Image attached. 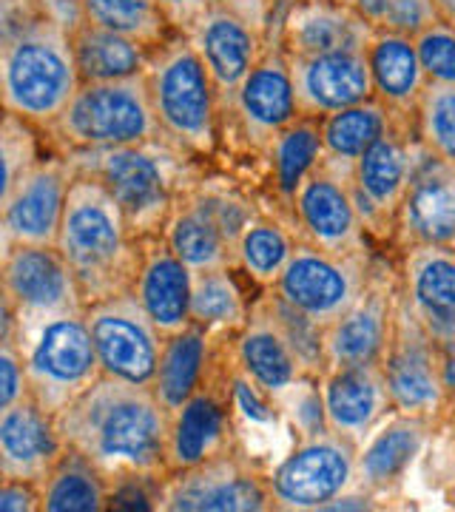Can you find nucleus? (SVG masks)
<instances>
[{
	"instance_id": "f257e3e1",
	"label": "nucleus",
	"mask_w": 455,
	"mask_h": 512,
	"mask_svg": "<svg viewBox=\"0 0 455 512\" xmlns=\"http://www.w3.org/2000/svg\"><path fill=\"white\" fill-rule=\"evenodd\" d=\"M63 441L97 464L109 487L126 481H165L171 413L154 387L100 376L57 413Z\"/></svg>"
},
{
	"instance_id": "f03ea898",
	"label": "nucleus",
	"mask_w": 455,
	"mask_h": 512,
	"mask_svg": "<svg viewBox=\"0 0 455 512\" xmlns=\"http://www.w3.org/2000/svg\"><path fill=\"white\" fill-rule=\"evenodd\" d=\"M80 89L72 32L40 0H0L3 111L49 131Z\"/></svg>"
},
{
	"instance_id": "7ed1b4c3",
	"label": "nucleus",
	"mask_w": 455,
	"mask_h": 512,
	"mask_svg": "<svg viewBox=\"0 0 455 512\" xmlns=\"http://www.w3.org/2000/svg\"><path fill=\"white\" fill-rule=\"evenodd\" d=\"M57 248L77 279L83 308L131 291L143 262V242L131 237L109 188L80 168L66 200Z\"/></svg>"
},
{
	"instance_id": "20e7f679",
	"label": "nucleus",
	"mask_w": 455,
	"mask_h": 512,
	"mask_svg": "<svg viewBox=\"0 0 455 512\" xmlns=\"http://www.w3.org/2000/svg\"><path fill=\"white\" fill-rule=\"evenodd\" d=\"M182 148L168 140L134 143V146L91 148L72 151L69 157L86 174H94L109 188L128 222L131 237L146 239L163 237L165 222L180 191H174L180 171Z\"/></svg>"
},
{
	"instance_id": "39448f33",
	"label": "nucleus",
	"mask_w": 455,
	"mask_h": 512,
	"mask_svg": "<svg viewBox=\"0 0 455 512\" xmlns=\"http://www.w3.org/2000/svg\"><path fill=\"white\" fill-rule=\"evenodd\" d=\"M143 77L165 140L188 154H211L217 146L219 92L191 37L174 32L151 49Z\"/></svg>"
},
{
	"instance_id": "423d86ee",
	"label": "nucleus",
	"mask_w": 455,
	"mask_h": 512,
	"mask_svg": "<svg viewBox=\"0 0 455 512\" xmlns=\"http://www.w3.org/2000/svg\"><path fill=\"white\" fill-rule=\"evenodd\" d=\"M3 339L23 353L29 393L52 416L80 399L103 376L86 313H60L29 325L3 322Z\"/></svg>"
},
{
	"instance_id": "0eeeda50",
	"label": "nucleus",
	"mask_w": 455,
	"mask_h": 512,
	"mask_svg": "<svg viewBox=\"0 0 455 512\" xmlns=\"http://www.w3.org/2000/svg\"><path fill=\"white\" fill-rule=\"evenodd\" d=\"M46 134L66 148V154L165 140L143 74L109 83H80L69 109Z\"/></svg>"
},
{
	"instance_id": "6e6552de",
	"label": "nucleus",
	"mask_w": 455,
	"mask_h": 512,
	"mask_svg": "<svg viewBox=\"0 0 455 512\" xmlns=\"http://www.w3.org/2000/svg\"><path fill=\"white\" fill-rule=\"evenodd\" d=\"M254 211L228 191H180L163 237L182 262L200 274L217 268H237L239 239Z\"/></svg>"
},
{
	"instance_id": "1a4fd4ad",
	"label": "nucleus",
	"mask_w": 455,
	"mask_h": 512,
	"mask_svg": "<svg viewBox=\"0 0 455 512\" xmlns=\"http://www.w3.org/2000/svg\"><path fill=\"white\" fill-rule=\"evenodd\" d=\"M376 256L370 251H328L310 242H296L288 268L273 291L296 311L328 328L362 296L373 276Z\"/></svg>"
},
{
	"instance_id": "9d476101",
	"label": "nucleus",
	"mask_w": 455,
	"mask_h": 512,
	"mask_svg": "<svg viewBox=\"0 0 455 512\" xmlns=\"http://www.w3.org/2000/svg\"><path fill=\"white\" fill-rule=\"evenodd\" d=\"M268 481L276 510H328L359 481V444L333 430L302 436Z\"/></svg>"
},
{
	"instance_id": "9b49d317",
	"label": "nucleus",
	"mask_w": 455,
	"mask_h": 512,
	"mask_svg": "<svg viewBox=\"0 0 455 512\" xmlns=\"http://www.w3.org/2000/svg\"><path fill=\"white\" fill-rule=\"evenodd\" d=\"M3 322L29 325L86 311L66 256L57 245H6L0 254Z\"/></svg>"
},
{
	"instance_id": "f8f14e48",
	"label": "nucleus",
	"mask_w": 455,
	"mask_h": 512,
	"mask_svg": "<svg viewBox=\"0 0 455 512\" xmlns=\"http://www.w3.org/2000/svg\"><path fill=\"white\" fill-rule=\"evenodd\" d=\"M382 370L393 410L404 416L430 419L433 424L444 413V373H441V345L421 325V319L401 296L396 302L390 342L384 348Z\"/></svg>"
},
{
	"instance_id": "ddd939ff",
	"label": "nucleus",
	"mask_w": 455,
	"mask_h": 512,
	"mask_svg": "<svg viewBox=\"0 0 455 512\" xmlns=\"http://www.w3.org/2000/svg\"><path fill=\"white\" fill-rule=\"evenodd\" d=\"M421 148L424 146L416 134V117H413V120H401L393 131H387L353 165L350 188L370 237H396L401 202L407 197Z\"/></svg>"
},
{
	"instance_id": "4468645a",
	"label": "nucleus",
	"mask_w": 455,
	"mask_h": 512,
	"mask_svg": "<svg viewBox=\"0 0 455 512\" xmlns=\"http://www.w3.org/2000/svg\"><path fill=\"white\" fill-rule=\"evenodd\" d=\"M160 510L168 512H268L276 510L271 481L248 458L222 450L197 467L168 473Z\"/></svg>"
},
{
	"instance_id": "2eb2a0df",
	"label": "nucleus",
	"mask_w": 455,
	"mask_h": 512,
	"mask_svg": "<svg viewBox=\"0 0 455 512\" xmlns=\"http://www.w3.org/2000/svg\"><path fill=\"white\" fill-rule=\"evenodd\" d=\"M103 376L131 384H154L163 356V333L151 322L137 293L126 291L86 308Z\"/></svg>"
},
{
	"instance_id": "dca6fc26",
	"label": "nucleus",
	"mask_w": 455,
	"mask_h": 512,
	"mask_svg": "<svg viewBox=\"0 0 455 512\" xmlns=\"http://www.w3.org/2000/svg\"><path fill=\"white\" fill-rule=\"evenodd\" d=\"M353 165L322 160L293 194L299 242L328 251H370L367 228L353 200Z\"/></svg>"
},
{
	"instance_id": "f3484780",
	"label": "nucleus",
	"mask_w": 455,
	"mask_h": 512,
	"mask_svg": "<svg viewBox=\"0 0 455 512\" xmlns=\"http://www.w3.org/2000/svg\"><path fill=\"white\" fill-rule=\"evenodd\" d=\"M77 165L69 154L43 157L0 194V237L6 245H57Z\"/></svg>"
},
{
	"instance_id": "a211bd4d",
	"label": "nucleus",
	"mask_w": 455,
	"mask_h": 512,
	"mask_svg": "<svg viewBox=\"0 0 455 512\" xmlns=\"http://www.w3.org/2000/svg\"><path fill=\"white\" fill-rule=\"evenodd\" d=\"M399 291V274L390 265H384L382 259H376L373 276L362 296L325 328L328 370L345 365H382Z\"/></svg>"
},
{
	"instance_id": "6ab92c4d",
	"label": "nucleus",
	"mask_w": 455,
	"mask_h": 512,
	"mask_svg": "<svg viewBox=\"0 0 455 512\" xmlns=\"http://www.w3.org/2000/svg\"><path fill=\"white\" fill-rule=\"evenodd\" d=\"M373 32L345 0H285L282 12L271 9L268 20V40H276L288 57L364 52Z\"/></svg>"
},
{
	"instance_id": "aec40b11",
	"label": "nucleus",
	"mask_w": 455,
	"mask_h": 512,
	"mask_svg": "<svg viewBox=\"0 0 455 512\" xmlns=\"http://www.w3.org/2000/svg\"><path fill=\"white\" fill-rule=\"evenodd\" d=\"M228 106L237 114L251 146L265 151L282 128H288L302 117L296 86H293L291 57L276 40L265 43V52L256 60L248 77L239 83Z\"/></svg>"
},
{
	"instance_id": "412c9836",
	"label": "nucleus",
	"mask_w": 455,
	"mask_h": 512,
	"mask_svg": "<svg viewBox=\"0 0 455 512\" xmlns=\"http://www.w3.org/2000/svg\"><path fill=\"white\" fill-rule=\"evenodd\" d=\"M424 146V143H421ZM396 245H450L455 248V163L421 148L419 163L401 202Z\"/></svg>"
},
{
	"instance_id": "4be33fe9",
	"label": "nucleus",
	"mask_w": 455,
	"mask_h": 512,
	"mask_svg": "<svg viewBox=\"0 0 455 512\" xmlns=\"http://www.w3.org/2000/svg\"><path fill=\"white\" fill-rule=\"evenodd\" d=\"M188 37L217 83L219 103H228L234 97L268 43L251 20L219 0H214L208 12L191 26Z\"/></svg>"
},
{
	"instance_id": "5701e85b",
	"label": "nucleus",
	"mask_w": 455,
	"mask_h": 512,
	"mask_svg": "<svg viewBox=\"0 0 455 512\" xmlns=\"http://www.w3.org/2000/svg\"><path fill=\"white\" fill-rule=\"evenodd\" d=\"M66 447L57 416L40 407L35 396L0 407V478L43 484Z\"/></svg>"
},
{
	"instance_id": "b1692460",
	"label": "nucleus",
	"mask_w": 455,
	"mask_h": 512,
	"mask_svg": "<svg viewBox=\"0 0 455 512\" xmlns=\"http://www.w3.org/2000/svg\"><path fill=\"white\" fill-rule=\"evenodd\" d=\"M231 393H234V379L217 384V379L208 373L200 390L171 416L168 473L197 467L231 447V433H234Z\"/></svg>"
},
{
	"instance_id": "393cba45",
	"label": "nucleus",
	"mask_w": 455,
	"mask_h": 512,
	"mask_svg": "<svg viewBox=\"0 0 455 512\" xmlns=\"http://www.w3.org/2000/svg\"><path fill=\"white\" fill-rule=\"evenodd\" d=\"M401 251V296L438 345H450L455 342V248L410 245Z\"/></svg>"
},
{
	"instance_id": "a878e982",
	"label": "nucleus",
	"mask_w": 455,
	"mask_h": 512,
	"mask_svg": "<svg viewBox=\"0 0 455 512\" xmlns=\"http://www.w3.org/2000/svg\"><path fill=\"white\" fill-rule=\"evenodd\" d=\"M319 390L330 430L356 444L396 413L382 365L330 367L319 379Z\"/></svg>"
},
{
	"instance_id": "bb28decb",
	"label": "nucleus",
	"mask_w": 455,
	"mask_h": 512,
	"mask_svg": "<svg viewBox=\"0 0 455 512\" xmlns=\"http://www.w3.org/2000/svg\"><path fill=\"white\" fill-rule=\"evenodd\" d=\"M293 86L302 117H328L376 97L364 52L291 57Z\"/></svg>"
},
{
	"instance_id": "cd10ccee",
	"label": "nucleus",
	"mask_w": 455,
	"mask_h": 512,
	"mask_svg": "<svg viewBox=\"0 0 455 512\" xmlns=\"http://www.w3.org/2000/svg\"><path fill=\"white\" fill-rule=\"evenodd\" d=\"M231 353L239 370L271 399L288 393L293 384L308 379L285 330L276 322L265 293L251 305V316L234 336Z\"/></svg>"
},
{
	"instance_id": "c85d7f7f",
	"label": "nucleus",
	"mask_w": 455,
	"mask_h": 512,
	"mask_svg": "<svg viewBox=\"0 0 455 512\" xmlns=\"http://www.w3.org/2000/svg\"><path fill=\"white\" fill-rule=\"evenodd\" d=\"M131 291L137 293L140 305L163 333V339L194 325L191 319L194 271L174 254L165 237L143 242V262Z\"/></svg>"
},
{
	"instance_id": "c756f323",
	"label": "nucleus",
	"mask_w": 455,
	"mask_h": 512,
	"mask_svg": "<svg viewBox=\"0 0 455 512\" xmlns=\"http://www.w3.org/2000/svg\"><path fill=\"white\" fill-rule=\"evenodd\" d=\"M430 430H433V421L419 419V416L393 413L390 419H384L359 444L356 487H362L367 493H382V490L396 487L421 453Z\"/></svg>"
},
{
	"instance_id": "7c9ffc66",
	"label": "nucleus",
	"mask_w": 455,
	"mask_h": 512,
	"mask_svg": "<svg viewBox=\"0 0 455 512\" xmlns=\"http://www.w3.org/2000/svg\"><path fill=\"white\" fill-rule=\"evenodd\" d=\"M364 57L370 66L373 94L399 117H416L421 92L430 83L421 69L416 37L376 29L364 49Z\"/></svg>"
},
{
	"instance_id": "2f4dec72",
	"label": "nucleus",
	"mask_w": 455,
	"mask_h": 512,
	"mask_svg": "<svg viewBox=\"0 0 455 512\" xmlns=\"http://www.w3.org/2000/svg\"><path fill=\"white\" fill-rule=\"evenodd\" d=\"M211 336L214 333L197 325V322L191 328L174 333V336H165L157 379L151 387L171 416L208 379V373H211Z\"/></svg>"
},
{
	"instance_id": "473e14b6",
	"label": "nucleus",
	"mask_w": 455,
	"mask_h": 512,
	"mask_svg": "<svg viewBox=\"0 0 455 512\" xmlns=\"http://www.w3.org/2000/svg\"><path fill=\"white\" fill-rule=\"evenodd\" d=\"M72 49L80 83H109V80L140 77L151 57V49L140 40L103 29L89 20H83L72 32Z\"/></svg>"
},
{
	"instance_id": "72a5a7b5",
	"label": "nucleus",
	"mask_w": 455,
	"mask_h": 512,
	"mask_svg": "<svg viewBox=\"0 0 455 512\" xmlns=\"http://www.w3.org/2000/svg\"><path fill=\"white\" fill-rule=\"evenodd\" d=\"M401 120L413 117H399L390 111L379 97H370L359 106L336 111L322 117V140H325V157L333 163L356 165L373 143H379L387 131L399 126Z\"/></svg>"
},
{
	"instance_id": "f704fd0d",
	"label": "nucleus",
	"mask_w": 455,
	"mask_h": 512,
	"mask_svg": "<svg viewBox=\"0 0 455 512\" xmlns=\"http://www.w3.org/2000/svg\"><path fill=\"white\" fill-rule=\"evenodd\" d=\"M46 512H100L109 507V481L80 450L66 447L55 470L40 484Z\"/></svg>"
},
{
	"instance_id": "c9c22d12",
	"label": "nucleus",
	"mask_w": 455,
	"mask_h": 512,
	"mask_svg": "<svg viewBox=\"0 0 455 512\" xmlns=\"http://www.w3.org/2000/svg\"><path fill=\"white\" fill-rule=\"evenodd\" d=\"M273 165V183L279 194L291 202L296 188L316 165L325 160V140H322V120L299 117L296 123L282 128L268 146Z\"/></svg>"
},
{
	"instance_id": "e433bc0d",
	"label": "nucleus",
	"mask_w": 455,
	"mask_h": 512,
	"mask_svg": "<svg viewBox=\"0 0 455 512\" xmlns=\"http://www.w3.org/2000/svg\"><path fill=\"white\" fill-rule=\"evenodd\" d=\"M251 316V305L239 291L234 268H217V271H200L194 274V296H191V319L208 328L211 333L217 330H231L239 333L242 325Z\"/></svg>"
},
{
	"instance_id": "4c0bfd02",
	"label": "nucleus",
	"mask_w": 455,
	"mask_h": 512,
	"mask_svg": "<svg viewBox=\"0 0 455 512\" xmlns=\"http://www.w3.org/2000/svg\"><path fill=\"white\" fill-rule=\"evenodd\" d=\"M296 242L279 222L268 217H254L248 222L245 234L239 239L237 268L254 279L262 288H273L279 282L282 271L288 268Z\"/></svg>"
},
{
	"instance_id": "58836bf2",
	"label": "nucleus",
	"mask_w": 455,
	"mask_h": 512,
	"mask_svg": "<svg viewBox=\"0 0 455 512\" xmlns=\"http://www.w3.org/2000/svg\"><path fill=\"white\" fill-rule=\"evenodd\" d=\"M89 23L140 40L148 49L163 46L174 35L157 0H80Z\"/></svg>"
},
{
	"instance_id": "ea45409f",
	"label": "nucleus",
	"mask_w": 455,
	"mask_h": 512,
	"mask_svg": "<svg viewBox=\"0 0 455 512\" xmlns=\"http://www.w3.org/2000/svg\"><path fill=\"white\" fill-rule=\"evenodd\" d=\"M265 299L271 305L276 322L282 325L288 342H291L296 359L302 362L305 376L319 382L328 373V356H325V328L319 322H313L308 313L296 311L293 305H288L273 288H265Z\"/></svg>"
},
{
	"instance_id": "a19ab883",
	"label": "nucleus",
	"mask_w": 455,
	"mask_h": 512,
	"mask_svg": "<svg viewBox=\"0 0 455 512\" xmlns=\"http://www.w3.org/2000/svg\"><path fill=\"white\" fill-rule=\"evenodd\" d=\"M416 134L427 151L455 163V86L427 83L416 106Z\"/></svg>"
},
{
	"instance_id": "79ce46f5",
	"label": "nucleus",
	"mask_w": 455,
	"mask_h": 512,
	"mask_svg": "<svg viewBox=\"0 0 455 512\" xmlns=\"http://www.w3.org/2000/svg\"><path fill=\"white\" fill-rule=\"evenodd\" d=\"M37 126L29 120H23L18 114L3 111V126H0V160H3V191L6 194L20 177L40 163V151H37Z\"/></svg>"
},
{
	"instance_id": "37998d69",
	"label": "nucleus",
	"mask_w": 455,
	"mask_h": 512,
	"mask_svg": "<svg viewBox=\"0 0 455 512\" xmlns=\"http://www.w3.org/2000/svg\"><path fill=\"white\" fill-rule=\"evenodd\" d=\"M421 69L430 83L455 86V26L447 20H436L430 29L416 35Z\"/></svg>"
},
{
	"instance_id": "c03bdc74",
	"label": "nucleus",
	"mask_w": 455,
	"mask_h": 512,
	"mask_svg": "<svg viewBox=\"0 0 455 512\" xmlns=\"http://www.w3.org/2000/svg\"><path fill=\"white\" fill-rule=\"evenodd\" d=\"M438 20L436 3L433 0H390L382 29L399 32V35L416 37L424 29H430Z\"/></svg>"
},
{
	"instance_id": "a18cd8bd",
	"label": "nucleus",
	"mask_w": 455,
	"mask_h": 512,
	"mask_svg": "<svg viewBox=\"0 0 455 512\" xmlns=\"http://www.w3.org/2000/svg\"><path fill=\"white\" fill-rule=\"evenodd\" d=\"M23 396H32L23 353L12 339H0V407L20 402Z\"/></svg>"
},
{
	"instance_id": "49530a36",
	"label": "nucleus",
	"mask_w": 455,
	"mask_h": 512,
	"mask_svg": "<svg viewBox=\"0 0 455 512\" xmlns=\"http://www.w3.org/2000/svg\"><path fill=\"white\" fill-rule=\"evenodd\" d=\"M43 510L40 484L20 478H0V512H37Z\"/></svg>"
},
{
	"instance_id": "de8ad7c7",
	"label": "nucleus",
	"mask_w": 455,
	"mask_h": 512,
	"mask_svg": "<svg viewBox=\"0 0 455 512\" xmlns=\"http://www.w3.org/2000/svg\"><path fill=\"white\" fill-rule=\"evenodd\" d=\"M157 3L163 9L165 20L171 23V29L180 32V35H188L191 26L208 12V6L214 0H157Z\"/></svg>"
},
{
	"instance_id": "09e8293b",
	"label": "nucleus",
	"mask_w": 455,
	"mask_h": 512,
	"mask_svg": "<svg viewBox=\"0 0 455 512\" xmlns=\"http://www.w3.org/2000/svg\"><path fill=\"white\" fill-rule=\"evenodd\" d=\"M441 373H444V410L455 419V342L441 345Z\"/></svg>"
},
{
	"instance_id": "8fccbe9b",
	"label": "nucleus",
	"mask_w": 455,
	"mask_h": 512,
	"mask_svg": "<svg viewBox=\"0 0 455 512\" xmlns=\"http://www.w3.org/2000/svg\"><path fill=\"white\" fill-rule=\"evenodd\" d=\"M359 15H362L373 29H382L384 15H387V6H390V0H347Z\"/></svg>"
},
{
	"instance_id": "3c124183",
	"label": "nucleus",
	"mask_w": 455,
	"mask_h": 512,
	"mask_svg": "<svg viewBox=\"0 0 455 512\" xmlns=\"http://www.w3.org/2000/svg\"><path fill=\"white\" fill-rule=\"evenodd\" d=\"M436 3L438 20H447L455 26V0H433Z\"/></svg>"
},
{
	"instance_id": "603ef678",
	"label": "nucleus",
	"mask_w": 455,
	"mask_h": 512,
	"mask_svg": "<svg viewBox=\"0 0 455 512\" xmlns=\"http://www.w3.org/2000/svg\"><path fill=\"white\" fill-rule=\"evenodd\" d=\"M345 3H347V0H345Z\"/></svg>"
}]
</instances>
